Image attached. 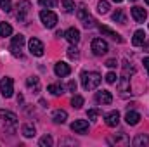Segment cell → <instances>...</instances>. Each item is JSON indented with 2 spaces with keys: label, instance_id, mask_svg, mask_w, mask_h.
Listing matches in <instances>:
<instances>
[{
  "label": "cell",
  "instance_id": "1",
  "mask_svg": "<svg viewBox=\"0 0 149 147\" xmlns=\"http://www.w3.org/2000/svg\"><path fill=\"white\" fill-rule=\"evenodd\" d=\"M101 83V74L99 73H81V85L85 90H94Z\"/></svg>",
  "mask_w": 149,
  "mask_h": 147
},
{
  "label": "cell",
  "instance_id": "2",
  "mask_svg": "<svg viewBox=\"0 0 149 147\" xmlns=\"http://www.w3.org/2000/svg\"><path fill=\"white\" fill-rule=\"evenodd\" d=\"M40 19H42L43 26H47V28H54L57 24V16L52 10H42L40 12Z\"/></svg>",
  "mask_w": 149,
  "mask_h": 147
},
{
  "label": "cell",
  "instance_id": "3",
  "mask_svg": "<svg viewBox=\"0 0 149 147\" xmlns=\"http://www.w3.org/2000/svg\"><path fill=\"white\" fill-rule=\"evenodd\" d=\"M108 50H109V47H108V43H106L102 38L92 40V52H94L95 55H104Z\"/></svg>",
  "mask_w": 149,
  "mask_h": 147
},
{
  "label": "cell",
  "instance_id": "4",
  "mask_svg": "<svg viewBox=\"0 0 149 147\" xmlns=\"http://www.w3.org/2000/svg\"><path fill=\"white\" fill-rule=\"evenodd\" d=\"M0 92L7 99L12 97V94H14V81H12V78H3L0 81Z\"/></svg>",
  "mask_w": 149,
  "mask_h": 147
},
{
  "label": "cell",
  "instance_id": "5",
  "mask_svg": "<svg viewBox=\"0 0 149 147\" xmlns=\"http://www.w3.org/2000/svg\"><path fill=\"white\" fill-rule=\"evenodd\" d=\"M108 144L109 146H128L130 144V139L125 135V133H118V135H113V137H108Z\"/></svg>",
  "mask_w": 149,
  "mask_h": 147
},
{
  "label": "cell",
  "instance_id": "6",
  "mask_svg": "<svg viewBox=\"0 0 149 147\" xmlns=\"http://www.w3.org/2000/svg\"><path fill=\"white\" fill-rule=\"evenodd\" d=\"M28 47H30V52L33 54V55H37V57H40V55H43V43L38 40V38H31L30 40V43H28Z\"/></svg>",
  "mask_w": 149,
  "mask_h": 147
},
{
  "label": "cell",
  "instance_id": "7",
  "mask_svg": "<svg viewBox=\"0 0 149 147\" xmlns=\"http://www.w3.org/2000/svg\"><path fill=\"white\" fill-rule=\"evenodd\" d=\"M24 45V37L23 35H16L12 38V45H10V50L14 55H21V47Z\"/></svg>",
  "mask_w": 149,
  "mask_h": 147
},
{
  "label": "cell",
  "instance_id": "8",
  "mask_svg": "<svg viewBox=\"0 0 149 147\" xmlns=\"http://www.w3.org/2000/svg\"><path fill=\"white\" fill-rule=\"evenodd\" d=\"M95 101H97L99 104H102V106L111 104V102H113L111 92H108V90H101V92H97V94H95Z\"/></svg>",
  "mask_w": 149,
  "mask_h": 147
},
{
  "label": "cell",
  "instance_id": "9",
  "mask_svg": "<svg viewBox=\"0 0 149 147\" xmlns=\"http://www.w3.org/2000/svg\"><path fill=\"white\" fill-rule=\"evenodd\" d=\"M30 2L28 0H21L19 3H17V19L19 21H24V17H26V14L30 12Z\"/></svg>",
  "mask_w": 149,
  "mask_h": 147
},
{
  "label": "cell",
  "instance_id": "10",
  "mask_svg": "<svg viewBox=\"0 0 149 147\" xmlns=\"http://www.w3.org/2000/svg\"><path fill=\"white\" fill-rule=\"evenodd\" d=\"M71 130L74 133H87L88 132V123L85 119H76L71 123Z\"/></svg>",
  "mask_w": 149,
  "mask_h": 147
},
{
  "label": "cell",
  "instance_id": "11",
  "mask_svg": "<svg viewBox=\"0 0 149 147\" xmlns=\"http://www.w3.org/2000/svg\"><path fill=\"white\" fill-rule=\"evenodd\" d=\"M99 31L102 33V35H106V37H109L111 40H114V42H118V43H121L123 42V38L120 37L114 30H111V28H108V26H99Z\"/></svg>",
  "mask_w": 149,
  "mask_h": 147
},
{
  "label": "cell",
  "instance_id": "12",
  "mask_svg": "<svg viewBox=\"0 0 149 147\" xmlns=\"http://www.w3.org/2000/svg\"><path fill=\"white\" fill-rule=\"evenodd\" d=\"M54 73L57 74V76H61V78H64V76H68V74L71 73V68L66 62H57L54 66Z\"/></svg>",
  "mask_w": 149,
  "mask_h": 147
},
{
  "label": "cell",
  "instance_id": "13",
  "mask_svg": "<svg viewBox=\"0 0 149 147\" xmlns=\"http://www.w3.org/2000/svg\"><path fill=\"white\" fill-rule=\"evenodd\" d=\"M0 118L3 119V123L7 125H16L17 123V116L10 111H5V109H0Z\"/></svg>",
  "mask_w": 149,
  "mask_h": 147
},
{
  "label": "cell",
  "instance_id": "14",
  "mask_svg": "<svg viewBox=\"0 0 149 147\" xmlns=\"http://www.w3.org/2000/svg\"><path fill=\"white\" fill-rule=\"evenodd\" d=\"M64 37H66V40L70 42V43H73V45H76L78 42H80V31L76 30V28H70L66 33H64Z\"/></svg>",
  "mask_w": 149,
  "mask_h": 147
},
{
  "label": "cell",
  "instance_id": "15",
  "mask_svg": "<svg viewBox=\"0 0 149 147\" xmlns=\"http://www.w3.org/2000/svg\"><path fill=\"white\" fill-rule=\"evenodd\" d=\"M132 16H134V19H135L137 23H144L146 17H148V12H146L142 7H134V9H132Z\"/></svg>",
  "mask_w": 149,
  "mask_h": 147
},
{
  "label": "cell",
  "instance_id": "16",
  "mask_svg": "<svg viewBox=\"0 0 149 147\" xmlns=\"http://www.w3.org/2000/svg\"><path fill=\"white\" fill-rule=\"evenodd\" d=\"M120 123V112L118 111H111L106 114V125L108 126H116Z\"/></svg>",
  "mask_w": 149,
  "mask_h": 147
},
{
  "label": "cell",
  "instance_id": "17",
  "mask_svg": "<svg viewBox=\"0 0 149 147\" xmlns=\"http://www.w3.org/2000/svg\"><path fill=\"white\" fill-rule=\"evenodd\" d=\"M125 121L128 123V125H137L139 121H141V114L139 112H135V111H128L127 114H125Z\"/></svg>",
  "mask_w": 149,
  "mask_h": 147
},
{
  "label": "cell",
  "instance_id": "18",
  "mask_svg": "<svg viewBox=\"0 0 149 147\" xmlns=\"http://www.w3.org/2000/svg\"><path fill=\"white\" fill-rule=\"evenodd\" d=\"M52 119H54V123H66V119H68V112L63 109H57L54 111V114H52Z\"/></svg>",
  "mask_w": 149,
  "mask_h": 147
},
{
  "label": "cell",
  "instance_id": "19",
  "mask_svg": "<svg viewBox=\"0 0 149 147\" xmlns=\"http://www.w3.org/2000/svg\"><path fill=\"white\" fill-rule=\"evenodd\" d=\"M146 42V33L142 31V30H137L135 33H134V38H132V43L135 45V47H139V45H142Z\"/></svg>",
  "mask_w": 149,
  "mask_h": 147
},
{
  "label": "cell",
  "instance_id": "20",
  "mask_svg": "<svg viewBox=\"0 0 149 147\" xmlns=\"http://www.w3.org/2000/svg\"><path fill=\"white\" fill-rule=\"evenodd\" d=\"M134 146H135V147L149 146V137H148V135H144V133H139V135L134 139Z\"/></svg>",
  "mask_w": 149,
  "mask_h": 147
},
{
  "label": "cell",
  "instance_id": "21",
  "mask_svg": "<svg viewBox=\"0 0 149 147\" xmlns=\"http://www.w3.org/2000/svg\"><path fill=\"white\" fill-rule=\"evenodd\" d=\"M113 21H116V23H120V24H125V23H127V16H125L123 9H116V10L113 12Z\"/></svg>",
  "mask_w": 149,
  "mask_h": 147
},
{
  "label": "cell",
  "instance_id": "22",
  "mask_svg": "<svg viewBox=\"0 0 149 147\" xmlns=\"http://www.w3.org/2000/svg\"><path fill=\"white\" fill-rule=\"evenodd\" d=\"M47 90H49L52 95H61V94H64V87H63L61 83H50V85L47 87Z\"/></svg>",
  "mask_w": 149,
  "mask_h": 147
},
{
  "label": "cell",
  "instance_id": "23",
  "mask_svg": "<svg viewBox=\"0 0 149 147\" xmlns=\"http://www.w3.org/2000/svg\"><path fill=\"white\" fill-rule=\"evenodd\" d=\"M12 33V26L7 23H0V37H9Z\"/></svg>",
  "mask_w": 149,
  "mask_h": 147
},
{
  "label": "cell",
  "instance_id": "24",
  "mask_svg": "<svg viewBox=\"0 0 149 147\" xmlns=\"http://www.w3.org/2000/svg\"><path fill=\"white\" fill-rule=\"evenodd\" d=\"M23 135H24V137H33V135H35V126L30 125V123H26V125L23 126Z\"/></svg>",
  "mask_w": 149,
  "mask_h": 147
},
{
  "label": "cell",
  "instance_id": "25",
  "mask_svg": "<svg viewBox=\"0 0 149 147\" xmlns=\"http://www.w3.org/2000/svg\"><path fill=\"white\" fill-rule=\"evenodd\" d=\"M97 10H99L101 14H106V12L109 10V2H106V0H101V2L97 3Z\"/></svg>",
  "mask_w": 149,
  "mask_h": 147
},
{
  "label": "cell",
  "instance_id": "26",
  "mask_svg": "<svg viewBox=\"0 0 149 147\" xmlns=\"http://www.w3.org/2000/svg\"><path fill=\"white\" fill-rule=\"evenodd\" d=\"M71 106H73L74 109H80L83 106V97L81 95H74L73 99H71Z\"/></svg>",
  "mask_w": 149,
  "mask_h": 147
},
{
  "label": "cell",
  "instance_id": "27",
  "mask_svg": "<svg viewBox=\"0 0 149 147\" xmlns=\"http://www.w3.org/2000/svg\"><path fill=\"white\" fill-rule=\"evenodd\" d=\"M134 73H135V69H134V68H132V66H130V64H128L127 61H123V76L130 78L128 74H134Z\"/></svg>",
  "mask_w": 149,
  "mask_h": 147
},
{
  "label": "cell",
  "instance_id": "28",
  "mask_svg": "<svg viewBox=\"0 0 149 147\" xmlns=\"http://www.w3.org/2000/svg\"><path fill=\"white\" fill-rule=\"evenodd\" d=\"M38 3L42 7H47V9H54L57 5V0H38Z\"/></svg>",
  "mask_w": 149,
  "mask_h": 147
},
{
  "label": "cell",
  "instance_id": "29",
  "mask_svg": "<svg viewBox=\"0 0 149 147\" xmlns=\"http://www.w3.org/2000/svg\"><path fill=\"white\" fill-rule=\"evenodd\" d=\"M61 3H63L64 12H71V10L74 9V2H73V0H63Z\"/></svg>",
  "mask_w": 149,
  "mask_h": 147
},
{
  "label": "cell",
  "instance_id": "30",
  "mask_svg": "<svg viewBox=\"0 0 149 147\" xmlns=\"http://www.w3.org/2000/svg\"><path fill=\"white\" fill-rule=\"evenodd\" d=\"M128 80H130V78H127V76H121V81H120V90H121V92H127V90L130 88V83H128Z\"/></svg>",
  "mask_w": 149,
  "mask_h": 147
},
{
  "label": "cell",
  "instance_id": "31",
  "mask_svg": "<svg viewBox=\"0 0 149 147\" xmlns=\"http://www.w3.org/2000/svg\"><path fill=\"white\" fill-rule=\"evenodd\" d=\"M40 146L42 147H50L52 146V137H50V135H43V137L40 139Z\"/></svg>",
  "mask_w": 149,
  "mask_h": 147
},
{
  "label": "cell",
  "instance_id": "32",
  "mask_svg": "<svg viewBox=\"0 0 149 147\" xmlns=\"http://www.w3.org/2000/svg\"><path fill=\"white\" fill-rule=\"evenodd\" d=\"M81 23H83V26H85V28H92V26H94V23H95V19H94L92 16H87L85 19H81Z\"/></svg>",
  "mask_w": 149,
  "mask_h": 147
},
{
  "label": "cell",
  "instance_id": "33",
  "mask_svg": "<svg viewBox=\"0 0 149 147\" xmlns=\"http://www.w3.org/2000/svg\"><path fill=\"white\" fill-rule=\"evenodd\" d=\"M0 7H2L5 12H10V9H12V3H10V0H0Z\"/></svg>",
  "mask_w": 149,
  "mask_h": 147
},
{
  "label": "cell",
  "instance_id": "34",
  "mask_svg": "<svg viewBox=\"0 0 149 147\" xmlns=\"http://www.w3.org/2000/svg\"><path fill=\"white\" fill-rule=\"evenodd\" d=\"M101 114V111L99 109H88V112H87V116H88V119H97V116Z\"/></svg>",
  "mask_w": 149,
  "mask_h": 147
},
{
  "label": "cell",
  "instance_id": "35",
  "mask_svg": "<svg viewBox=\"0 0 149 147\" xmlns=\"http://www.w3.org/2000/svg\"><path fill=\"white\" fill-rule=\"evenodd\" d=\"M68 55H70V59H78V57H80V52H78L74 47H70V49H68Z\"/></svg>",
  "mask_w": 149,
  "mask_h": 147
},
{
  "label": "cell",
  "instance_id": "36",
  "mask_svg": "<svg viewBox=\"0 0 149 147\" xmlns=\"http://www.w3.org/2000/svg\"><path fill=\"white\" fill-rule=\"evenodd\" d=\"M76 16H78V19H80V21H81V19H85V17L88 16V14H87V9H85V7H80V9H78V12H76Z\"/></svg>",
  "mask_w": 149,
  "mask_h": 147
},
{
  "label": "cell",
  "instance_id": "37",
  "mask_svg": "<svg viewBox=\"0 0 149 147\" xmlns=\"http://www.w3.org/2000/svg\"><path fill=\"white\" fill-rule=\"evenodd\" d=\"M26 85H28V87H38V78H35V76L28 78V80H26Z\"/></svg>",
  "mask_w": 149,
  "mask_h": 147
},
{
  "label": "cell",
  "instance_id": "38",
  "mask_svg": "<svg viewBox=\"0 0 149 147\" xmlns=\"http://www.w3.org/2000/svg\"><path fill=\"white\" fill-rule=\"evenodd\" d=\"M106 81H108V83H114V81H116V74L114 73H108L106 74Z\"/></svg>",
  "mask_w": 149,
  "mask_h": 147
},
{
  "label": "cell",
  "instance_id": "39",
  "mask_svg": "<svg viewBox=\"0 0 149 147\" xmlns=\"http://www.w3.org/2000/svg\"><path fill=\"white\" fill-rule=\"evenodd\" d=\"M68 90L70 92H76V81H70L68 83Z\"/></svg>",
  "mask_w": 149,
  "mask_h": 147
},
{
  "label": "cell",
  "instance_id": "40",
  "mask_svg": "<svg viewBox=\"0 0 149 147\" xmlns=\"http://www.w3.org/2000/svg\"><path fill=\"white\" fill-rule=\"evenodd\" d=\"M116 64H118V62H116V59H109V61L106 62V66H108V68H116Z\"/></svg>",
  "mask_w": 149,
  "mask_h": 147
},
{
  "label": "cell",
  "instance_id": "41",
  "mask_svg": "<svg viewBox=\"0 0 149 147\" xmlns=\"http://www.w3.org/2000/svg\"><path fill=\"white\" fill-rule=\"evenodd\" d=\"M144 68L148 69V73H149V57H146V59H144Z\"/></svg>",
  "mask_w": 149,
  "mask_h": 147
},
{
  "label": "cell",
  "instance_id": "42",
  "mask_svg": "<svg viewBox=\"0 0 149 147\" xmlns=\"http://www.w3.org/2000/svg\"><path fill=\"white\" fill-rule=\"evenodd\" d=\"M142 45H144V52H149V42H144Z\"/></svg>",
  "mask_w": 149,
  "mask_h": 147
},
{
  "label": "cell",
  "instance_id": "43",
  "mask_svg": "<svg viewBox=\"0 0 149 147\" xmlns=\"http://www.w3.org/2000/svg\"><path fill=\"white\" fill-rule=\"evenodd\" d=\"M56 37L61 38V37H64V33H63V31H57V33H56Z\"/></svg>",
  "mask_w": 149,
  "mask_h": 147
},
{
  "label": "cell",
  "instance_id": "44",
  "mask_svg": "<svg viewBox=\"0 0 149 147\" xmlns=\"http://www.w3.org/2000/svg\"><path fill=\"white\" fill-rule=\"evenodd\" d=\"M114 2H116V3H120V2H123V0H114Z\"/></svg>",
  "mask_w": 149,
  "mask_h": 147
},
{
  "label": "cell",
  "instance_id": "45",
  "mask_svg": "<svg viewBox=\"0 0 149 147\" xmlns=\"http://www.w3.org/2000/svg\"><path fill=\"white\" fill-rule=\"evenodd\" d=\"M144 2H146V3H149V0H144Z\"/></svg>",
  "mask_w": 149,
  "mask_h": 147
},
{
  "label": "cell",
  "instance_id": "46",
  "mask_svg": "<svg viewBox=\"0 0 149 147\" xmlns=\"http://www.w3.org/2000/svg\"><path fill=\"white\" fill-rule=\"evenodd\" d=\"M132 2H135V0H132Z\"/></svg>",
  "mask_w": 149,
  "mask_h": 147
}]
</instances>
